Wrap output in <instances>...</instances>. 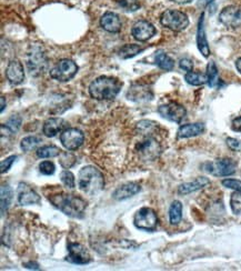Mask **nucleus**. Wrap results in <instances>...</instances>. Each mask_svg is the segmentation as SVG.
Instances as JSON below:
<instances>
[{
  "instance_id": "obj_12",
  "label": "nucleus",
  "mask_w": 241,
  "mask_h": 271,
  "mask_svg": "<svg viewBox=\"0 0 241 271\" xmlns=\"http://www.w3.org/2000/svg\"><path fill=\"white\" fill-rule=\"evenodd\" d=\"M66 260L75 265H87L91 261L89 253L83 245L77 242H70L68 245V256Z\"/></svg>"
},
{
  "instance_id": "obj_14",
  "label": "nucleus",
  "mask_w": 241,
  "mask_h": 271,
  "mask_svg": "<svg viewBox=\"0 0 241 271\" xmlns=\"http://www.w3.org/2000/svg\"><path fill=\"white\" fill-rule=\"evenodd\" d=\"M42 201L40 196L33 189L24 182H20L18 187V202L22 206L37 205Z\"/></svg>"
},
{
  "instance_id": "obj_2",
  "label": "nucleus",
  "mask_w": 241,
  "mask_h": 271,
  "mask_svg": "<svg viewBox=\"0 0 241 271\" xmlns=\"http://www.w3.org/2000/svg\"><path fill=\"white\" fill-rule=\"evenodd\" d=\"M122 87L123 83L117 78L102 76L90 84L89 93L96 100H112L117 97Z\"/></svg>"
},
{
  "instance_id": "obj_24",
  "label": "nucleus",
  "mask_w": 241,
  "mask_h": 271,
  "mask_svg": "<svg viewBox=\"0 0 241 271\" xmlns=\"http://www.w3.org/2000/svg\"><path fill=\"white\" fill-rule=\"evenodd\" d=\"M12 189L9 185H3L2 186V196H0V200H2V216L4 217L11 205L12 201Z\"/></svg>"
},
{
  "instance_id": "obj_44",
  "label": "nucleus",
  "mask_w": 241,
  "mask_h": 271,
  "mask_svg": "<svg viewBox=\"0 0 241 271\" xmlns=\"http://www.w3.org/2000/svg\"><path fill=\"white\" fill-rule=\"evenodd\" d=\"M171 2L176 3V4H180V5H185V4H189V3H191L192 0H171Z\"/></svg>"
},
{
  "instance_id": "obj_34",
  "label": "nucleus",
  "mask_w": 241,
  "mask_h": 271,
  "mask_svg": "<svg viewBox=\"0 0 241 271\" xmlns=\"http://www.w3.org/2000/svg\"><path fill=\"white\" fill-rule=\"evenodd\" d=\"M60 179H62V182L67 188L73 189L76 187L75 176H73V173L69 170H64L62 173H60Z\"/></svg>"
},
{
  "instance_id": "obj_10",
  "label": "nucleus",
  "mask_w": 241,
  "mask_h": 271,
  "mask_svg": "<svg viewBox=\"0 0 241 271\" xmlns=\"http://www.w3.org/2000/svg\"><path fill=\"white\" fill-rule=\"evenodd\" d=\"M158 112L165 119L176 124H182L187 116L186 108L177 103H170L160 106L158 108Z\"/></svg>"
},
{
  "instance_id": "obj_22",
  "label": "nucleus",
  "mask_w": 241,
  "mask_h": 271,
  "mask_svg": "<svg viewBox=\"0 0 241 271\" xmlns=\"http://www.w3.org/2000/svg\"><path fill=\"white\" fill-rule=\"evenodd\" d=\"M205 131V125L204 124H187L179 128L178 130V138H191L196 137L204 133Z\"/></svg>"
},
{
  "instance_id": "obj_19",
  "label": "nucleus",
  "mask_w": 241,
  "mask_h": 271,
  "mask_svg": "<svg viewBox=\"0 0 241 271\" xmlns=\"http://www.w3.org/2000/svg\"><path fill=\"white\" fill-rule=\"evenodd\" d=\"M100 26H102L106 31L117 33L122 30L123 24L117 13L108 11L100 19Z\"/></svg>"
},
{
  "instance_id": "obj_21",
  "label": "nucleus",
  "mask_w": 241,
  "mask_h": 271,
  "mask_svg": "<svg viewBox=\"0 0 241 271\" xmlns=\"http://www.w3.org/2000/svg\"><path fill=\"white\" fill-rule=\"evenodd\" d=\"M210 184V180L206 177H198L195 180L190 182H185V184L180 185L178 187V193L179 195H189L191 192H195L200 190Z\"/></svg>"
},
{
  "instance_id": "obj_40",
  "label": "nucleus",
  "mask_w": 241,
  "mask_h": 271,
  "mask_svg": "<svg viewBox=\"0 0 241 271\" xmlns=\"http://www.w3.org/2000/svg\"><path fill=\"white\" fill-rule=\"evenodd\" d=\"M179 67L182 68L183 70L189 72V71H192L193 69V63L188 58H183V59H180Z\"/></svg>"
},
{
  "instance_id": "obj_43",
  "label": "nucleus",
  "mask_w": 241,
  "mask_h": 271,
  "mask_svg": "<svg viewBox=\"0 0 241 271\" xmlns=\"http://www.w3.org/2000/svg\"><path fill=\"white\" fill-rule=\"evenodd\" d=\"M25 266H26V268H28V269H33V270H39L40 269L38 263L37 262H32V261L27 262Z\"/></svg>"
},
{
  "instance_id": "obj_15",
  "label": "nucleus",
  "mask_w": 241,
  "mask_h": 271,
  "mask_svg": "<svg viewBox=\"0 0 241 271\" xmlns=\"http://www.w3.org/2000/svg\"><path fill=\"white\" fill-rule=\"evenodd\" d=\"M219 20L229 28H236L241 24V10L236 6H228L223 9Z\"/></svg>"
},
{
  "instance_id": "obj_35",
  "label": "nucleus",
  "mask_w": 241,
  "mask_h": 271,
  "mask_svg": "<svg viewBox=\"0 0 241 271\" xmlns=\"http://www.w3.org/2000/svg\"><path fill=\"white\" fill-rule=\"evenodd\" d=\"M230 207L235 215L241 214V192L235 191L230 197Z\"/></svg>"
},
{
  "instance_id": "obj_30",
  "label": "nucleus",
  "mask_w": 241,
  "mask_h": 271,
  "mask_svg": "<svg viewBox=\"0 0 241 271\" xmlns=\"http://www.w3.org/2000/svg\"><path fill=\"white\" fill-rule=\"evenodd\" d=\"M157 128H158V124L151 120H142L137 124V129L143 134H145L146 137H152L151 133L155 132Z\"/></svg>"
},
{
  "instance_id": "obj_17",
  "label": "nucleus",
  "mask_w": 241,
  "mask_h": 271,
  "mask_svg": "<svg viewBox=\"0 0 241 271\" xmlns=\"http://www.w3.org/2000/svg\"><path fill=\"white\" fill-rule=\"evenodd\" d=\"M67 123L63 118H50L45 121L43 127V132L48 138H53L59 132H63L67 129Z\"/></svg>"
},
{
  "instance_id": "obj_46",
  "label": "nucleus",
  "mask_w": 241,
  "mask_h": 271,
  "mask_svg": "<svg viewBox=\"0 0 241 271\" xmlns=\"http://www.w3.org/2000/svg\"><path fill=\"white\" fill-rule=\"evenodd\" d=\"M236 68H237V70L241 73V58H239L236 62Z\"/></svg>"
},
{
  "instance_id": "obj_36",
  "label": "nucleus",
  "mask_w": 241,
  "mask_h": 271,
  "mask_svg": "<svg viewBox=\"0 0 241 271\" xmlns=\"http://www.w3.org/2000/svg\"><path fill=\"white\" fill-rule=\"evenodd\" d=\"M39 171L45 176H51V175L55 173L56 167H55V165H53V162L46 160V161H43L42 164L39 165Z\"/></svg>"
},
{
  "instance_id": "obj_45",
  "label": "nucleus",
  "mask_w": 241,
  "mask_h": 271,
  "mask_svg": "<svg viewBox=\"0 0 241 271\" xmlns=\"http://www.w3.org/2000/svg\"><path fill=\"white\" fill-rule=\"evenodd\" d=\"M213 0H200V5L203 6H208L209 4H211Z\"/></svg>"
},
{
  "instance_id": "obj_7",
  "label": "nucleus",
  "mask_w": 241,
  "mask_h": 271,
  "mask_svg": "<svg viewBox=\"0 0 241 271\" xmlns=\"http://www.w3.org/2000/svg\"><path fill=\"white\" fill-rule=\"evenodd\" d=\"M27 67L32 76H38L43 73L47 67V57L43 50V47L31 46L30 51L28 52L27 58Z\"/></svg>"
},
{
  "instance_id": "obj_6",
  "label": "nucleus",
  "mask_w": 241,
  "mask_h": 271,
  "mask_svg": "<svg viewBox=\"0 0 241 271\" xmlns=\"http://www.w3.org/2000/svg\"><path fill=\"white\" fill-rule=\"evenodd\" d=\"M205 170L215 177H228L236 172L237 162L230 158L217 159L211 162H206Z\"/></svg>"
},
{
  "instance_id": "obj_47",
  "label": "nucleus",
  "mask_w": 241,
  "mask_h": 271,
  "mask_svg": "<svg viewBox=\"0 0 241 271\" xmlns=\"http://www.w3.org/2000/svg\"><path fill=\"white\" fill-rule=\"evenodd\" d=\"M2 112H4L5 110V107H6V100H5V97H2Z\"/></svg>"
},
{
  "instance_id": "obj_1",
  "label": "nucleus",
  "mask_w": 241,
  "mask_h": 271,
  "mask_svg": "<svg viewBox=\"0 0 241 271\" xmlns=\"http://www.w3.org/2000/svg\"><path fill=\"white\" fill-rule=\"evenodd\" d=\"M53 207L71 218H82L87 208V202L79 196L70 193H57L48 198Z\"/></svg>"
},
{
  "instance_id": "obj_33",
  "label": "nucleus",
  "mask_w": 241,
  "mask_h": 271,
  "mask_svg": "<svg viewBox=\"0 0 241 271\" xmlns=\"http://www.w3.org/2000/svg\"><path fill=\"white\" fill-rule=\"evenodd\" d=\"M118 5L126 11L133 12L140 8L139 0H117Z\"/></svg>"
},
{
  "instance_id": "obj_27",
  "label": "nucleus",
  "mask_w": 241,
  "mask_h": 271,
  "mask_svg": "<svg viewBox=\"0 0 241 271\" xmlns=\"http://www.w3.org/2000/svg\"><path fill=\"white\" fill-rule=\"evenodd\" d=\"M207 79H208V85L211 88H216L220 86V78L217 66L213 62H210L207 66Z\"/></svg>"
},
{
  "instance_id": "obj_29",
  "label": "nucleus",
  "mask_w": 241,
  "mask_h": 271,
  "mask_svg": "<svg viewBox=\"0 0 241 271\" xmlns=\"http://www.w3.org/2000/svg\"><path fill=\"white\" fill-rule=\"evenodd\" d=\"M62 153V150L57 146H44L37 150V157L39 158H55Z\"/></svg>"
},
{
  "instance_id": "obj_11",
  "label": "nucleus",
  "mask_w": 241,
  "mask_h": 271,
  "mask_svg": "<svg viewBox=\"0 0 241 271\" xmlns=\"http://www.w3.org/2000/svg\"><path fill=\"white\" fill-rule=\"evenodd\" d=\"M85 134L77 128H67L60 134V141L67 150H76L84 144Z\"/></svg>"
},
{
  "instance_id": "obj_25",
  "label": "nucleus",
  "mask_w": 241,
  "mask_h": 271,
  "mask_svg": "<svg viewBox=\"0 0 241 271\" xmlns=\"http://www.w3.org/2000/svg\"><path fill=\"white\" fill-rule=\"evenodd\" d=\"M183 219V205L182 202L175 200L169 208V221L171 225L176 226Z\"/></svg>"
},
{
  "instance_id": "obj_42",
  "label": "nucleus",
  "mask_w": 241,
  "mask_h": 271,
  "mask_svg": "<svg viewBox=\"0 0 241 271\" xmlns=\"http://www.w3.org/2000/svg\"><path fill=\"white\" fill-rule=\"evenodd\" d=\"M232 129L235 131L241 132V117H238L236 119L232 120Z\"/></svg>"
},
{
  "instance_id": "obj_5",
  "label": "nucleus",
  "mask_w": 241,
  "mask_h": 271,
  "mask_svg": "<svg viewBox=\"0 0 241 271\" xmlns=\"http://www.w3.org/2000/svg\"><path fill=\"white\" fill-rule=\"evenodd\" d=\"M78 72L77 64L71 59H62L50 70V77L60 83H67L76 76Z\"/></svg>"
},
{
  "instance_id": "obj_26",
  "label": "nucleus",
  "mask_w": 241,
  "mask_h": 271,
  "mask_svg": "<svg viewBox=\"0 0 241 271\" xmlns=\"http://www.w3.org/2000/svg\"><path fill=\"white\" fill-rule=\"evenodd\" d=\"M143 50H144V48H142V47H140L139 45L129 44V45L123 46L122 48L119 49L118 55L122 59H130L132 57L137 56L138 53H140Z\"/></svg>"
},
{
  "instance_id": "obj_38",
  "label": "nucleus",
  "mask_w": 241,
  "mask_h": 271,
  "mask_svg": "<svg viewBox=\"0 0 241 271\" xmlns=\"http://www.w3.org/2000/svg\"><path fill=\"white\" fill-rule=\"evenodd\" d=\"M222 184L224 187L228 188V189H233L235 191H239L241 192V181L237 180V179H225L222 181Z\"/></svg>"
},
{
  "instance_id": "obj_16",
  "label": "nucleus",
  "mask_w": 241,
  "mask_h": 271,
  "mask_svg": "<svg viewBox=\"0 0 241 271\" xmlns=\"http://www.w3.org/2000/svg\"><path fill=\"white\" fill-rule=\"evenodd\" d=\"M6 77L11 85H20L25 79L24 66L18 59H12L6 68Z\"/></svg>"
},
{
  "instance_id": "obj_8",
  "label": "nucleus",
  "mask_w": 241,
  "mask_h": 271,
  "mask_svg": "<svg viewBox=\"0 0 241 271\" xmlns=\"http://www.w3.org/2000/svg\"><path fill=\"white\" fill-rule=\"evenodd\" d=\"M133 223L136 228L145 231H153L158 225V217L157 214L151 208H142L139 209L133 218Z\"/></svg>"
},
{
  "instance_id": "obj_32",
  "label": "nucleus",
  "mask_w": 241,
  "mask_h": 271,
  "mask_svg": "<svg viewBox=\"0 0 241 271\" xmlns=\"http://www.w3.org/2000/svg\"><path fill=\"white\" fill-rule=\"evenodd\" d=\"M60 159H59V162L60 165H62L65 169H69L71 168L73 165L76 164V156L71 153V152H63L60 153Z\"/></svg>"
},
{
  "instance_id": "obj_31",
  "label": "nucleus",
  "mask_w": 241,
  "mask_h": 271,
  "mask_svg": "<svg viewBox=\"0 0 241 271\" xmlns=\"http://www.w3.org/2000/svg\"><path fill=\"white\" fill-rule=\"evenodd\" d=\"M40 144H42V139L39 137H36V136H30V137H26L20 142V148L23 149L24 151L28 152L32 149L37 148Z\"/></svg>"
},
{
  "instance_id": "obj_39",
  "label": "nucleus",
  "mask_w": 241,
  "mask_h": 271,
  "mask_svg": "<svg viewBox=\"0 0 241 271\" xmlns=\"http://www.w3.org/2000/svg\"><path fill=\"white\" fill-rule=\"evenodd\" d=\"M17 159V156L16 154H12V156H9V157H7L6 159H4L2 161V164H0V169H2V170H0V172L2 173H5L7 172L10 169V167L12 166L13 162L16 161Z\"/></svg>"
},
{
  "instance_id": "obj_4",
  "label": "nucleus",
  "mask_w": 241,
  "mask_h": 271,
  "mask_svg": "<svg viewBox=\"0 0 241 271\" xmlns=\"http://www.w3.org/2000/svg\"><path fill=\"white\" fill-rule=\"evenodd\" d=\"M160 23L166 28L175 32H179L185 30L189 26V19L188 16L183 11L168 9L163 12L162 17H160Z\"/></svg>"
},
{
  "instance_id": "obj_28",
  "label": "nucleus",
  "mask_w": 241,
  "mask_h": 271,
  "mask_svg": "<svg viewBox=\"0 0 241 271\" xmlns=\"http://www.w3.org/2000/svg\"><path fill=\"white\" fill-rule=\"evenodd\" d=\"M185 79L187 83L191 86H203L206 83H208L207 74H204L202 72H195V71L187 72Z\"/></svg>"
},
{
  "instance_id": "obj_9",
  "label": "nucleus",
  "mask_w": 241,
  "mask_h": 271,
  "mask_svg": "<svg viewBox=\"0 0 241 271\" xmlns=\"http://www.w3.org/2000/svg\"><path fill=\"white\" fill-rule=\"evenodd\" d=\"M136 151L145 160H156L162 153V147L153 137H146L136 145Z\"/></svg>"
},
{
  "instance_id": "obj_20",
  "label": "nucleus",
  "mask_w": 241,
  "mask_h": 271,
  "mask_svg": "<svg viewBox=\"0 0 241 271\" xmlns=\"http://www.w3.org/2000/svg\"><path fill=\"white\" fill-rule=\"evenodd\" d=\"M205 15L202 13L199 19L198 24V30H197V46L199 51L202 52V55L205 58H208L210 56V48L208 45V40L206 37V31H205Z\"/></svg>"
},
{
  "instance_id": "obj_37",
  "label": "nucleus",
  "mask_w": 241,
  "mask_h": 271,
  "mask_svg": "<svg viewBox=\"0 0 241 271\" xmlns=\"http://www.w3.org/2000/svg\"><path fill=\"white\" fill-rule=\"evenodd\" d=\"M6 126L9 128L12 133H15L18 131L20 126H22V118L19 116H12L8 121H7Z\"/></svg>"
},
{
  "instance_id": "obj_13",
  "label": "nucleus",
  "mask_w": 241,
  "mask_h": 271,
  "mask_svg": "<svg viewBox=\"0 0 241 271\" xmlns=\"http://www.w3.org/2000/svg\"><path fill=\"white\" fill-rule=\"evenodd\" d=\"M156 27L147 20H139L132 27L131 33L138 42H147L156 35Z\"/></svg>"
},
{
  "instance_id": "obj_23",
  "label": "nucleus",
  "mask_w": 241,
  "mask_h": 271,
  "mask_svg": "<svg viewBox=\"0 0 241 271\" xmlns=\"http://www.w3.org/2000/svg\"><path fill=\"white\" fill-rule=\"evenodd\" d=\"M155 63L160 68V69L166 71H171L175 67V62L173 59L167 55L165 51H158L155 56Z\"/></svg>"
},
{
  "instance_id": "obj_3",
  "label": "nucleus",
  "mask_w": 241,
  "mask_h": 271,
  "mask_svg": "<svg viewBox=\"0 0 241 271\" xmlns=\"http://www.w3.org/2000/svg\"><path fill=\"white\" fill-rule=\"evenodd\" d=\"M78 187L89 196H95L105 187V178L102 171L93 166H86L78 175Z\"/></svg>"
},
{
  "instance_id": "obj_41",
  "label": "nucleus",
  "mask_w": 241,
  "mask_h": 271,
  "mask_svg": "<svg viewBox=\"0 0 241 271\" xmlns=\"http://www.w3.org/2000/svg\"><path fill=\"white\" fill-rule=\"evenodd\" d=\"M227 141V145L233 151H238L241 149V142L235 138H228L226 140Z\"/></svg>"
},
{
  "instance_id": "obj_18",
  "label": "nucleus",
  "mask_w": 241,
  "mask_h": 271,
  "mask_svg": "<svg viewBox=\"0 0 241 271\" xmlns=\"http://www.w3.org/2000/svg\"><path fill=\"white\" fill-rule=\"evenodd\" d=\"M140 190H142V187L140 185L136 184V182H127V184L118 187L115 192L112 193V198L118 201L129 199L133 196L137 195Z\"/></svg>"
}]
</instances>
